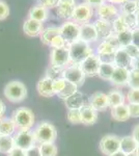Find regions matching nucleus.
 <instances>
[{
	"label": "nucleus",
	"mask_w": 139,
	"mask_h": 156,
	"mask_svg": "<svg viewBox=\"0 0 139 156\" xmlns=\"http://www.w3.org/2000/svg\"><path fill=\"white\" fill-rule=\"evenodd\" d=\"M40 151L42 156H56L57 155V147L54 143H44L39 145Z\"/></svg>",
	"instance_id": "f704fd0d"
},
{
	"label": "nucleus",
	"mask_w": 139,
	"mask_h": 156,
	"mask_svg": "<svg viewBox=\"0 0 139 156\" xmlns=\"http://www.w3.org/2000/svg\"><path fill=\"white\" fill-rule=\"evenodd\" d=\"M126 50V52L130 55V57L132 59H134V58H136V57L138 56V54H139V49L137 48L136 46H134L133 44H130V45H128L127 47H125L123 48Z\"/></svg>",
	"instance_id": "a18cd8bd"
},
{
	"label": "nucleus",
	"mask_w": 139,
	"mask_h": 156,
	"mask_svg": "<svg viewBox=\"0 0 139 156\" xmlns=\"http://www.w3.org/2000/svg\"><path fill=\"white\" fill-rule=\"evenodd\" d=\"M48 17H49V9L39 3L36 5L32 6L28 12L29 19L39 21L41 23H44L45 21H47Z\"/></svg>",
	"instance_id": "4be33fe9"
},
{
	"label": "nucleus",
	"mask_w": 139,
	"mask_h": 156,
	"mask_svg": "<svg viewBox=\"0 0 139 156\" xmlns=\"http://www.w3.org/2000/svg\"><path fill=\"white\" fill-rule=\"evenodd\" d=\"M132 58L130 57L126 50L123 48H120L115 51L113 55V64L115 67L120 68H126V69H130L132 66Z\"/></svg>",
	"instance_id": "6ab92c4d"
},
{
	"label": "nucleus",
	"mask_w": 139,
	"mask_h": 156,
	"mask_svg": "<svg viewBox=\"0 0 139 156\" xmlns=\"http://www.w3.org/2000/svg\"><path fill=\"white\" fill-rule=\"evenodd\" d=\"M81 115V124L93 125L98 121V112H96L89 104H84L80 108Z\"/></svg>",
	"instance_id": "a211bd4d"
},
{
	"label": "nucleus",
	"mask_w": 139,
	"mask_h": 156,
	"mask_svg": "<svg viewBox=\"0 0 139 156\" xmlns=\"http://www.w3.org/2000/svg\"><path fill=\"white\" fill-rule=\"evenodd\" d=\"M36 90L39 94L42 97L50 98L54 96V92H53V80L50 79L49 77L45 76L42 78L36 84Z\"/></svg>",
	"instance_id": "412c9836"
},
{
	"label": "nucleus",
	"mask_w": 139,
	"mask_h": 156,
	"mask_svg": "<svg viewBox=\"0 0 139 156\" xmlns=\"http://www.w3.org/2000/svg\"><path fill=\"white\" fill-rule=\"evenodd\" d=\"M79 40L85 43H93L99 40L97 29H96L93 23H85L80 25V37Z\"/></svg>",
	"instance_id": "4468645a"
},
{
	"label": "nucleus",
	"mask_w": 139,
	"mask_h": 156,
	"mask_svg": "<svg viewBox=\"0 0 139 156\" xmlns=\"http://www.w3.org/2000/svg\"><path fill=\"white\" fill-rule=\"evenodd\" d=\"M126 98L129 104H139V89H130Z\"/></svg>",
	"instance_id": "ea45409f"
},
{
	"label": "nucleus",
	"mask_w": 139,
	"mask_h": 156,
	"mask_svg": "<svg viewBox=\"0 0 139 156\" xmlns=\"http://www.w3.org/2000/svg\"><path fill=\"white\" fill-rule=\"evenodd\" d=\"M7 156H26V153H25V150L15 147L14 149L7 154Z\"/></svg>",
	"instance_id": "603ef678"
},
{
	"label": "nucleus",
	"mask_w": 139,
	"mask_h": 156,
	"mask_svg": "<svg viewBox=\"0 0 139 156\" xmlns=\"http://www.w3.org/2000/svg\"><path fill=\"white\" fill-rule=\"evenodd\" d=\"M115 66L112 62H102L99 69L98 76L103 80H109L111 79L113 72H114Z\"/></svg>",
	"instance_id": "c85d7f7f"
},
{
	"label": "nucleus",
	"mask_w": 139,
	"mask_h": 156,
	"mask_svg": "<svg viewBox=\"0 0 139 156\" xmlns=\"http://www.w3.org/2000/svg\"><path fill=\"white\" fill-rule=\"evenodd\" d=\"M9 15V7L3 0H0V21L6 19Z\"/></svg>",
	"instance_id": "c03bdc74"
},
{
	"label": "nucleus",
	"mask_w": 139,
	"mask_h": 156,
	"mask_svg": "<svg viewBox=\"0 0 139 156\" xmlns=\"http://www.w3.org/2000/svg\"><path fill=\"white\" fill-rule=\"evenodd\" d=\"M44 26L43 23L39 21H35L32 19H27L23 24V31L27 37H36L42 34Z\"/></svg>",
	"instance_id": "dca6fc26"
},
{
	"label": "nucleus",
	"mask_w": 139,
	"mask_h": 156,
	"mask_svg": "<svg viewBox=\"0 0 139 156\" xmlns=\"http://www.w3.org/2000/svg\"><path fill=\"white\" fill-rule=\"evenodd\" d=\"M64 85H65L64 78H59V79L53 80V92H54V94L56 95V96L64 90Z\"/></svg>",
	"instance_id": "37998d69"
},
{
	"label": "nucleus",
	"mask_w": 139,
	"mask_h": 156,
	"mask_svg": "<svg viewBox=\"0 0 139 156\" xmlns=\"http://www.w3.org/2000/svg\"><path fill=\"white\" fill-rule=\"evenodd\" d=\"M123 16V20H125L126 24L128 25L129 29H134L137 27V16L135 15H123V14H120Z\"/></svg>",
	"instance_id": "a19ab883"
},
{
	"label": "nucleus",
	"mask_w": 139,
	"mask_h": 156,
	"mask_svg": "<svg viewBox=\"0 0 139 156\" xmlns=\"http://www.w3.org/2000/svg\"><path fill=\"white\" fill-rule=\"evenodd\" d=\"M14 121L18 130H30L34 125V115L31 109L27 107H20L12 112Z\"/></svg>",
	"instance_id": "f03ea898"
},
{
	"label": "nucleus",
	"mask_w": 139,
	"mask_h": 156,
	"mask_svg": "<svg viewBox=\"0 0 139 156\" xmlns=\"http://www.w3.org/2000/svg\"><path fill=\"white\" fill-rule=\"evenodd\" d=\"M67 119L72 124H81V115L80 109H69Z\"/></svg>",
	"instance_id": "58836bf2"
},
{
	"label": "nucleus",
	"mask_w": 139,
	"mask_h": 156,
	"mask_svg": "<svg viewBox=\"0 0 139 156\" xmlns=\"http://www.w3.org/2000/svg\"><path fill=\"white\" fill-rule=\"evenodd\" d=\"M101 64H102V62H101L99 55L92 53L89 56H87L85 59H83L79 65L81 67L83 73L85 74V76L93 77V76H98Z\"/></svg>",
	"instance_id": "6e6552de"
},
{
	"label": "nucleus",
	"mask_w": 139,
	"mask_h": 156,
	"mask_svg": "<svg viewBox=\"0 0 139 156\" xmlns=\"http://www.w3.org/2000/svg\"><path fill=\"white\" fill-rule=\"evenodd\" d=\"M5 112H6V106H5V104H4L3 102L0 100V119H2L3 118V115L4 114H5Z\"/></svg>",
	"instance_id": "5fc2aeb1"
},
{
	"label": "nucleus",
	"mask_w": 139,
	"mask_h": 156,
	"mask_svg": "<svg viewBox=\"0 0 139 156\" xmlns=\"http://www.w3.org/2000/svg\"><path fill=\"white\" fill-rule=\"evenodd\" d=\"M130 89H139V70L130 69L128 84Z\"/></svg>",
	"instance_id": "4c0bfd02"
},
{
	"label": "nucleus",
	"mask_w": 139,
	"mask_h": 156,
	"mask_svg": "<svg viewBox=\"0 0 139 156\" xmlns=\"http://www.w3.org/2000/svg\"><path fill=\"white\" fill-rule=\"evenodd\" d=\"M83 2L92 7H99L103 3H105L106 0H83Z\"/></svg>",
	"instance_id": "3c124183"
},
{
	"label": "nucleus",
	"mask_w": 139,
	"mask_h": 156,
	"mask_svg": "<svg viewBox=\"0 0 139 156\" xmlns=\"http://www.w3.org/2000/svg\"><path fill=\"white\" fill-rule=\"evenodd\" d=\"M136 155H137V156H139V145H138V147H137V149H136Z\"/></svg>",
	"instance_id": "052dcab7"
},
{
	"label": "nucleus",
	"mask_w": 139,
	"mask_h": 156,
	"mask_svg": "<svg viewBox=\"0 0 139 156\" xmlns=\"http://www.w3.org/2000/svg\"><path fill=\"white\" fill-rule=\"evenodd\" d=\"M111 117L113 120L117 121V122H125L130 119V114H129V108L128 104H122L111 108Z\"/></svg>",
	"instance_id": "b1692460"
},
{
	"label": "nucleus",
	"mask_w": 139,
	"mask_h": 156,
	"mask_svg": "<svg viewBox=\"0 0 139 156\" xmlns=\"http://www.w3.org/2000/svg\"><path fill=\"white\" fill-rule=\"evenodd\" d=\"M110 156H128L127 154H125L123 152H122V151H117V152H115V153H113V154H111Z\"/></svg>",
	"instance_id": "13d9d810"
},
{
	"label": "nucleus",
	"mask_w": 139,
	"mask_h": 156,
	"mask_svg": "<svg viewBox=\"0 0 139 156\" xmlns=\"http://www.w3.org/2000/svg\"><path fill=\"white\" fill-rule=\"evenodd\" d=\"M64 68L54 66V65L50 64V66L48 67V69H47L46 76L49 77L50 79H52V80L62 78V75H64Z\"/></svg>",
	"instance_id": "c9c22d12"
},
{
	"label": "nucleus",
	"mask_w": 139,
	"mask_h": 156,
	"mask_svg": "<svg viewBox=\"0 0 139 156\" xmlns=\"http://www.w3.org/2000/svg\"><path fill=\"white\" fill-rule=\"evenodd\" d=\"M64 101V105L68 109H80L84 103V98H83V94L81 92H76L74 95L67 98Z\"/></svg>",
	"instance_id": "5701e85b"
},
{
	"label": "nucleus",
	"mask_w": 139,
	"mask_h": 156,
	"mask_svg": "<svg viewBox=\"0 0 139 156\" xmlns=\"http://www.w3.org/2000/svg\"><path fill=\"white\" fill-rule=\"evenodd\" d=\"M60 34V27L59 26H49L43 29L42 34H40L41 42L46 46H50V43L56 36Z\"/></svg>",
	"instance_id": "393cba45"
},
{
	"label": "nucleus",
	"mask_w": 139,
	"mask_h": 156,
	"mask_svg": "<svg viewBox=\"0 0 139 156\" xmlns=\"http://www.w3.org/2000/svg\"><path fill=\"white\" fill-rule=\"evenodd\" d=\"M3 94L9 102L19 103L24 101L27 97V89L23 82L19 80H12L5 85Z\"/></svg>",
	"instance_id": "20e7f679"
},
{
	"label": "nucleus",
	"mask_w": 139,
	"mask_h": 156,
	"mask_svg": "<svg viewBox=\"0 0 139 156\" xmlns=\"http://www.w3.org/2000/svg\"><path fill=\"white\" fill-rule=\"evenodd\" d=\"M115 36L117 37V41L120 43V48H125L128 45L132 44V30H125V31L116 34Z\"/></svg>",
	"instance_id": "2f4dec72"
},
{
	"label": "nucleus",
	"mask_w": 139,
	"mask_h": 156,
	"mask_svg": "<svg viewBox=\"0 0 139 156\" xmlns=\"http://www.w3.org/2000/svg\"><path fill=\"white\" fill-rule=\"evenodd\" d=\"M120 137L114 134H107L100 140V151L106 156H110L113 153L120 151Z\"/></svg>",
	"instance_id": "1a4fd4ad"
},
{
	"label": "nucleus",
	"mask_w": 139,
	"mask_h": 156,
	"mask_svg": "<svg viewBox=\"0 0 139 156\" xmlns=\"http://www.w3.org/2000/svg\"><path fill=\"white\" fill-rule=\"evenodd\" d=\"M70 52V59L71 64H80L83 59L93 53V50L88 43H85L78 40L72 44L68 45Z\"/></svg>",
	"instance_id": "7ed1b4c3"
},
{
	"label": "nucleus",
	"mask_w": 139,
	"mask_h": 156,
	"mask_svg": "<svg viewBox=\"0 0 139 156\" xmlns=\"http://www.w3.org/2000/svg\"><path fill=\"white\" fill-rule=\"evenodd\" d=\"M97 15H98L99 19L105 20V21L112 23V22L120 16V12H118L117 7L115 6V4L109 3V2H105L102 5L97 7Z\"/></svg>",
	"instance_id": "f8f14e48"
},
{
	"label": "nucleus",
	"mask_w": 139,
	"mask_h": 156,
	"mask_svg": "<svg viewBox=\"0 0 139 156\" xmlns=\"http://www.w3.org/2000/svg\"><path fill=\"white\" fill-rule=\"evenodd\" d=\"M85 74L83 73L81 67L79 64H70L64 69V75L62 78H64L67 81L72 82L80 87L83 85L85 80Z\"/></svg>",
	"instance_id": "39448f33"
},
{
	"label": "nucleus",
	"mask_w": 139,
	"mask_h": 156,
	"mask_svg": "<svg viewBox=\"0 0 139 156\" xmlns=\"http://www.w3.org/2000/svg\"><path fill=\"white\" fill-rule=\"evenodd\" d=\"M93 25H95L96 29H97L99 39H102L103 41L107 39V37H109L111 34H113L112 24L110 22H107L102 19H97L93 22Z\"/></svg>",
	"instance_id": "aec40b11"
},
{
	"label": "nucleus",
	"mask_w": 139,
	"mask_h": 156,
	"mask_svg": "<svg viewBox=\"0 0 139 156\" xmlns=\"http://www.w3.org/2000/svg\"><path fill=\"white\" fill-rule=\"evenodd\" d=\"M131 118H139V104H128Z\"/></svg>",
	"instance_id": "09e8293b"
},
{
	"label": "nucleus",
	"mask_w": 139,
	"mask_h": 156,
	"mask_svg": "<svg viewBox=\"0 0 139 156\" xmlns=\"http://www.w3.org/2000/svg\"><path fill=\"white\" fill-rule=\"evenodd\" d=\"M12 137H14L15 147L20 149L27 150L32 146L36 145L33 132L30 130H19Z\"/></svg>",
	"instance_id": "9d476101"
},
{
	"label": "nucleus",
	"mask_w": 139,
	"mask_h": 156,
	"mask_svg": "<svg viewBox=\"0 0 139 156\" xmlns=\"http://www.w3.org/2000/svg\"><path fill=\"white\" fill-rule=\"evenodd\" d=\"M137 147H138L137 142L134 140L132 135L120 137V150L125 153V154L128 155V154H131V153H135Z\"/></svg>",
	"instance_id": "a878e982"
},
{
	"label": "nucleus",
	"mask_w": 139,
	"mask_h": 156,
	"mask_svg": "<svg viewBox=\"0 0 139 156\" xmlns=\"http://www.w3.org/2000/svg\"><path fill=\"white\" fill-rule=\"evenodd\" d=\"M25 153H26V156H42L39 145H34L30 147L29 149L25 150Z\"/></svg>",
	"instance_id": "de8ad7c7"
},
{
	"label": "nucleus",
	"mask_w": 139,
	"mask_h": 156,
	"mask_svg": "<svg viewBox=\"0 0 139 156\" xmlns=\"http://www.w3.org/2000/svg\"><path fill=\"white\" fill-rule=\"evenodd\" d=\"M76 92H78V87H77V85L65 80V85H64V90H62L61 92L57 95V96H58V98H60V99L65 100L67 98H69L70 96L74 95Z\"/></svg>",
	"instance_id": "72a5a7b5"
},
{
	"label": "nucleus",
	"mask_w": 139,
	"mask_h": 156,
	"mask_svg": "<svg viewBox=\"0 0 139 156\" xmlns=\"http://www.w3.org/2000/svg\"><path fill=\"white\" fill-rule=\"evenodd\" d=\"M129 72H130V69L115 67L114 72H113L110 79L111 83L115 85V87H125V85H127L129 79Z\"/></svg>",
	"instance_id": "f3484780"
},
{
	"label": "nucleus",
	"mask_w": 139,
	"mask_h": 156,
	"mask_svg": "<svg viewBox=\"0 0 139 156\" xmlns=\"http://www.w3.org/2000/svg\"><path fill=\"white\" fill-rule=\"evenodd\" d=\"M132 136H133L134 140L137 142V144L139 145V124L134 126L133 131H132Z\"/></svg>",
	"instance_id": "864d4df0"
},
{
	"label": "nucleus",
	"mask_w": 139,
	"mask_h": 156,
	"mask_svg": "<svg viewBox=\"0 0 139 156\" xmlns=\"http://www.w3.org/2000/svg\"><path fill=\"white\" fill-rule=\"evenodd\" d=\"M50 64L61 68L69 66L71 64L69 48L64 47V48L52 49L51 53H50Z\"/></svg>",
	"instance_id": "9b49d317"
},
{
	"label": "nucleus",
	"mask_w": 139,
	"mask_h": 156,
	"mask_svg": "<svg viewBox=\"0 0 139 156\" xmlns=\"http://www.w3.org/2000/svg\"><path fill=\"white\" fill-rule=\"evenodd\" d=\"M76 5H77L76 0H59L56 6V12L58 17L67 20V21L72 19Z\"/></svg>",
	"instance_id": "ddd939ff"
},
{
	"label": "nucleus",
	"mask_w": 139,
	"mask_h": 156,
	"mask_svg": "<svg viewBox=\"0 0 139 156\" xmlns=\"http://www.w3.org/2000/svg\"><path fill=\"white\" fill-rule=\"evenodd\" d=\"M33 135L36 144L44 143H54L57 137V130L53 124L50 122H41L34 128Z\"/></svg>",
	"instance_id": "f257e3e1"
},
{
	"label": "nucleus",
	"mask_w": 139,
	"mask_h": 156,
	"mask_svg": "<svg viewBox=\"0 0 139 156\" xmlns=\"http://www.w3.org/2000/svg\"><path fill=\"white\" fill-rule=\"evenodd\" d=\"M16 125L11 118L0 119V135H12L16 131Z\"/></svg>",
	"instance_id": "cd10ccee"
},
{
	"label": "nucleus",
	"mask_w": 139,
	"mask_h": 156,
	"mask_svg": "<svg viewBox=\"0 0 139 156\" xmlns=\"http://www.w3.org/2000/svg\"><path fill=\"white\" fill-rule=\"evenodd\" d=\"M131 69H138L139 70V54L136 58H134L132 60V66H131Z\"/></svg>",
	"instance_id": "6e6d98bb"
},
{
	"label": "nucleus",
	"mask_w": 139,
	"mask_h": 156,
	"mask_svg": "<svg viewBox=\"0 0 139 156\" xmlns=\"http://www.w3.org/2000/svg\"><path fill=\"white\" fill-rule=\"evenodd\" d=\"M92 17H93V9L92 6L88 5V4L82 2V3H79L76 5L72 16V21L81 25L85 23H89V21L92 20Z\"/></svg>",
	"instance_id": "0eeeda50"
},
{
	"label": "nucleus",
	"mask_w": 139,
	"mask_h": 156,
	"mask_svg": "<svg viewBox=\"0 0 139 156\" xmlns=\"http://www.w3.org/2000/svg\"><path fill=\"white\" fill-rule=\"evenodd\" d=\"M116 48L113 47L108 41H102L97 47V54L99 56H106V55H113L115 53Z\"/></svg>",
	"instance_id": "7c9ffc66"
},
{
	"label": "nucleus",
	"mask_w": 139,
	"mask_h": 156,
	"mask_svg": "<svg viewBox=\"0 0 139 156\" xmlns=\"http://www.w3.org/2000/svg\"><path fill=\"white\" fill-rule=\"evenodd\" d=\"M14 148L15 143L12 135H0V153L7 155Z\"/></svg>",
	"instance_id": "c756f323"
},
{
	"label": "nucleus",
	"mask_w": 139,
	"mask_h": 156,
	"mask_svg": "<svg viewBox=\"0 0 139 156\" xmlns=\"http://www.w3.org/2000/svg\"><path fill=\"white\" fill-rule=\"evenodd\" d=\"M60 27V36L67 42V45L79 40L80 37V25L75 23L74 21H65Z\"/></svg>",
	"instance_id": "423d86ee"
},
{
	"label": "nucleus",
	"mask_w": 139,
	"mask_h": 156,
	"mask_svg": "<svg viewBox=\"0 0 139 156\" xmlns=\"http://www.w3.org/2000/svg\"><path fill=\"white\" fill-rule=\"evenodd\" d=\"M137 5H138V11H139V0H137Z\"/></svg>",
	"instance_id": "e2e57ef3"
},
{
	"label": "nucleus",
	"mask_w": 139,
	"mask_h": 156,
	"mask_svg": "<svg viewBox=\"0 0 139 156\" xmlns=\"http://www.w3.org/2000/svg\"><path fill=\"white\" fill-rule=\"evenodd\" d=\"M136 16H137V27L139 28V11L136 12Z\"/></svg>",
	"instance_id": "bf43d9fd"
},
{
	"label": "nucleus",
	"mask_w": 139,
	"mask_h": 156,
	"mask_svg": "<svg viewBox=\"0 0 139 156\" xmlns=\"http://www.w3.org/2000/svg\"><path fill=\"white\" fill-rule=\"evenodd\" d=\"M106 1L112 4H123V2H126L127 0H106Z\"/></svg>",
	"instance_id": "4d7b16f0"
},
{
	"label": "nucleus",
	"mask_w": 139,
	"mask_h": 156,
	"mask_svg": "<svg viewBox=\"0 0 139 156\" xmlns=\"http://www.w3.org/2000/svg\"><path fill=\"white\" fill-rule=\"evenodd\" d=\"M89 105L96 112H105L108 107L107 94L102 92H96L89 98Z\"/></svg>",
	"instance_id": "2eb2a0df"
},
{
	"label": "nucleus",
	"mask_w": 139,
	"mask_h": 156,
	"mask_svg": "<svg viewBox=\"0 0 139 156\" xmlns=\"http://www.w3.org/2000/svg\"><path fill=\"white\" fill-rule=\"evenodd\" d=\"M108 106L113 108L118 105L125 104V96L120 90H112L107 94Z\"/></svg>",
	"instance_id": "bb28decb"
},
{
	"label": "nucleus",
	"mask_w": 139,
	"mask_h": 156,
	"mask_svg": "<svg viewBox=\"0 0 139 156\" xmlns=\"http://www.w3.org/2000/svg\"><path fill=\"white\" fill-rule=\"evenodd\" d=\"M52 49L54 48H64V47H68L67 42L64 41V39L61 36H56L54 39L52 40L51 43H50V46Z\"/></svg>",
	"instance_id": "79ce46f5"
},
{
	"label": "nucleus",
	"mask_w": 139,
	"mask_h": 156,
	"mask_svg": "<svg viewBox=\"0 0 139 156\" xmlns=\"http://www.w3.org/2000/svg\"><path fill=\"white\" fill-rule=\"evenodd\" d=\"M120 12L123 15H135L138 12L137 0H127L120 7Z\"/></svg>",
	"instance_id": "473e14b6"
},
{
	"label": "nucleus",
	"mask_w": 139,
	"mask_h": 156,
	"mask_svg": "<svg viewBox=\"0 0 139 156\" xmlns=\"http://www.w3.org/2000/svg\"><path fill=\"white\" fill-rule=\"evenodd\" d=\"M128 156H137L136 153H131V154H128Z\"/></svg>",
	"instance_id": "680f3d73"
},
{
	"label": "nucleus",
	"mask_w": 139,
	"mask_h": 156,
	"mask_svg": "<svg viewBox=\"0 0 139 156\" xmlns=\"http://www.w3.org/2000/svg\"><path fill=\"white\" fill-rule=\"evenodd\" d=\"M111 24H112V30H113V34H118V32L125 31V30H129L128 25L126 24L125 20H123V16L120 14V16H118L117 18H116Z\"/></svg>",
	"instance_id": "e433bc0d"
},
{
	"label": "nucleus",
	"mask_w": 139,
	"mask_h": 156,
	"mask_svg": "<svg viewBox=\"0 0 139 156\" xmlns=\"http://www.w3.org/2000/svg\"><path fill=\"white\" fill-rule=\"evenodd\" d=\"M59 0H37V3L41 4V5L49 9H54V7L57 6Z\"/></svg>",
	"instance_id": "49530a36"
},
{
	"label": "nucleus",
	"mask_w": 139,
	"mask_h": 156,
	"mask_svg": "<svg viewBox=\"0 0 139 156\" xmlns=\"http://www.w3.org/2000/svg\"><path fill=\"white\" fill-rule=\"evenodd\" d=\"M132 44L139 49V28L132 29Z\"/></svg>",
	"instance_id": "8fccbe9b"
}]
</instances>
